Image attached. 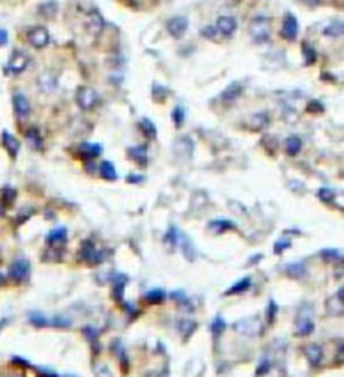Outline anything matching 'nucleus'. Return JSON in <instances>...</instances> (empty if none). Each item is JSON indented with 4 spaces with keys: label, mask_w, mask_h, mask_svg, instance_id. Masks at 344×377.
Returning a JSON list of instances; mask_svg holds the SVG:
<instances>
[{
    "label": "nucleus",
    "mask_w": 344,
    "mask_h": 377,
    "mask_svg": "<svg viewBox=\"0 0 344 377\" xmlns=\"http://www.w3.org/2000/svg\"><path fill=\"white\" fill-rule=\"evenodd\" d=\"M30 321L35 326H46L47 324H49L46 318H45L42 314H39V313H34V314H31Z\"/></svg>",
    "instance_id": "nucleus-38"
},
{
    "label": "nucleus",
    "mask_w": 344,
    "mask_h": 377,
    "mask_svg": "<svg viewBox=\"0 0 344 377\" xmlns=\"http://www.w3.org/2000/svg\"><path fill=\"white\" fill-rule=\"evenodd\" d=\"M172 119H174L176 128H180L182 124L185 122V110L180 106H176L174 112H172Z\"/></svg>",
    "instance_id": "nucleus-34"
},
{
    "label": "nucleus",
    "mask_w": 344,
    "mask_h": 377,
    "mask_svg": "<svg viewBox=\"0 0 344 377\" xmlns=\"http://www.w3.org/2000/svg\"><path fill=\"white\" fill-rule=\"evenodd\" d=\"M182 238H183V242H182V250H183L185 257L188 259L190 262L195 260V258H196L195 248H194V244H192V242H191L190 238H188V236H185V235H183Z\"/></svg>",
    "instance_id": "nucleus-25"
},
{
    "label": "nucleus",
    "mask_w": 344,
    "mask_h": 377,
    "mask_svg": "<svg viewBox=\"0 0 344 377\" xmlns=\"http://www.w3.org/2000/svg\"><path fill=\"white\" fill-rule=\"evenodd\" d=\"M8 41V32L5 30H0V46H4Z\"/></svg>",
    "instance_id": "nucleus-45"
},
{
    "label": "nucleus",
    "mask_w": 344,
    "mask_h": 377,
    "mask_svg": "<svg viewBox=\"0 0 344 377\" xmlns=\"http://www.w3.org/2000/svg\"><path fill=\"white\" fill-rule=\"evenodd\" d=\"M103 148L100 144H90V142H83L79 145V153L85 159H94L101 155Z\"/></svg>",
    "instance_id": "nucleus-18"
},
{
    "label": "nucleus",
    "mask_w": 344,
    "mask_h": 377,
    "mask_svg": "<svg viewBox=\"0 0 344 377\" xmlns=\"http://www.w3.org/2000/svg\"><path fill=\"white\" fill-rule=\"evenodd\" d=\"M192 150H194V144H192L190 137H180L175 141L174 152L176 156L190 159L191 155H192Z\"/></svg>",
    "instance_id": "nucleus-10"
},
{
    "label": "nucleus",
    "mask_w": 344,
    "mask_h": 377,
    "mask_svg": "<svg viewBox=\"0 0 344 377\" xmlns=\"http://www.w3.org/2000/svg\"><path fill=\"white\" fill-rule=\"evenodd\" d=\"M188 28V21L185 16H175L167 23V30L175 39H180L182 36H185Z\"/></svg>",
    "instance_id": "nucleus-6"
},
{
    "label": "nucleus",
    "mask_w": 344,
    "mask_h": 377,
    "mask_svg": "<svg viewBox=\"0 0 344 377\" xmlns=\"http://www.w3.org/2000/svg\"><path fill=\"white\" fill-rule=\"evenodd\" d=\"M237 30V22L231 16H221L216 22V31H219L223 36H230Z\"/></svg>",
    "instance_id": "nucleus-12"
},
{
    "label": "nucleus",
    "mask_w": 344,
    "mask_h": 377,
    "mask_svg": "<svg viewBox=\"0 0 344 377\" xmlns=\"http://www.w3.org/2000/svg\"><path fill=\"white\" fill-rule=\"evenodd\" d=\"M321 257H324L325 259H331V260H334V259H339L340 258V254L338 250H324L323 253H321Z\"/></svg>",
    "instance_id": "nucleus-41"
},
{
    "label": "nucleus",
    "mask_w": 344,
    "mask_h": 377,
    "mask_svg": "<svg viewBox=\"0 0 344 377\" xmlns=\"http://www.w3.org/2000/svg\"><path fill=\"white\" fill-rule=\"evenodd\" d=\"M288 247H291V242L289 240H278L274 244V253H283L284 250Z\"/></svg>",
    "instance_id": "nucleus-43"
},
{
    "label": "nucleus",
    "mask_w": 344,
    "mask_h": 377,
    "mask_svg": "<svg viewBox=\"0 0 344 377\" xmlns=\"http://www.w3.org/2000/svg\"><path fill=\"white\" fill-rule=\"evenodd\" d=\"M180 329H182V333L188 330V334H191L192 331L195 330V324L192 321H183V322H180Z\"/></svg>",
    "instance_id": "nucleus-40"
},
{
    "label": "nucleus",
    "mask_w": 344,
    "mask_h": 377,
    "mask_svg": "<svg viewBox=\"0 0 344 377\" xmlns=\"http://www.w3.org/2000/svg\"><path fill=\"white\" fill-rule=\"evenodd\" d=\"M303 54L304 57H305V61H307V65H311V63L315 62V59H316V52H315L314 47L309 46L307 43H304Z\"/></svg>",
    "instance_id": "nucleus-33"
},
{
    "label": "nucleus",
    "mask_w": 344,
    "mask_h": 377,
    "mask_svg": "<svg viewBox=\"0 0 344 377\" xmlns=\"http://www.w3.org/2000/svg\"><path fill=\"white\" fill-rule=\"evenodd\" d=\"M27 41L35 48H43L50 42V34L45 27H32L30 31L27 32Z\"/></svg>",
    "instance_id": "nucleus-4"
},
{
    "label": "nucleus",
    "mask_w": 344,
    "mask_h": 377,
    "mask_svg": "<svg viewBox=\"0 0 344 377\" xmlns=\"http://www.w3.org/2000/svg\"><path fill=\"white\" fill-rule=\"evenodd\" d=\"M3 144H4V148L8 152V155L15 159L18 153H19V149H21V142L19 140L14 137V136L8 133V132H3Z\"/></svg>",
    "instance_id": "nucleus-14"
},
{
    "label": "nucleus",
    "mask_w": 344,
    "mask_h": 377,
    "mask_svg": "<svg viewBox=\"0 0 344 377\" xmlns=\"http://www.w3.org/2000/svg\"><path fill=\"white\" fill-rule=\"evenodd\" d=\"M90 21H92V31L94 34H98V32H101L104 27V21L101 16L98 15L97 12H92V15H90Z\"/></svg>",
    "instance_id": "nucleus-32"
},
{
    "label": "nucleus",
    "mask_w": 344,
    "mask_h": 377,
    "mask_svg": "<svg viewBox=\"0 0 344 377\" xmlns=\"http://www.w3.org/2000/svg\"><path fill=\"white\" fill-rule=\"evenodd\" d=\"M305 354L308 357V360L315 365H318L320 360H321V348L316 344H312V345H308L305 348Z\"/></svg>",
    "instance_id": "nucleus-23"
},
{
    "label": "nucleus",
    "mask_w": 344,
    "mask_h": 377,
    "mask_svg": "<svg viewBox=\"0 0 344 377\" xmlns=\"http://www.w3.org/2000/svg\"><path fill=\"white\" fill-rule=\"evenodd\" d=\"M318 196L321 202L332 203L335 200L336 193H335V191H332L331 188H320L318 192Z\"/></svg>",
    "instance_id": "nucleus-30"
},
{
    "label": "nucleus",
    "mask_w": 344,
    "mask_h": 377,
    "mask_svg": "<svg viewBox=\"0 0 344 377\" xmlns=\"http://www.w3.org/2000/svg\"><path fill=\"white\" fill-rule=\"evenodd\" d=\"M314 321L311 320V317L308 315H301L297 318V324H296V333L298 336H308L314 331Z\"/></svg>",
    "instance_id": "nucleus-16"
},
{
    "label": "nucleus",
    "mask_w": 344,
    "mask_h": 377,
    "mask_svg": "<svg viewBox=\"0 0 344 377\" xmlns=\"http://www.w3.org/2000/svg\"><path fill=\"white\" fill-rule=\"evenodd\" d=\"M324 34H327L329 36H339L343 34V24L340 22H334L332 24H329L325 30Z\"/></svg>",
    "instance_id": "nucleus-31"
},
{
    "label": "nucleus",
    "mask_w": 344,
    "mask_h": 377,
    "mask_svg": "<svg viewBox=\"0 0 344 377\" xmlns=\"http://www.w3.org/2000/svg\"><path fill=\"white\" fill-rule=\"evenodd\" d=\"M30 274V263L25 259H18L10 267V277L16 282H23Z\"/></svg>",
    "instance_id": "nucleus-7"
},
{
    "label": "nucleus",
    "mask_w": 344,
    "mask_h": 377,
    "mask_svg": "<svg viewBox=\"0 0 344 377\" xmlns=\"http://www.w3.org/2000/svg\"><path fill=\"white\" fill-rule=\"evenodd\" d=\"M27 140L30 141V144L32 148H35V149H41L42 145H43V140H42V136L39 133V130L36 129V128H30V129L27 130L26 133Z\"/></svg>",
    "instance_id": "nucleus-24"
},
{
    "label": "nucleus",
    "mask_w": 344,
    "mask_h": 377,
    "mask_svg": "<svg viewBox=\"0 0 344 377\" xmlns=\"http://www.w3.org/2000/svg\"><path fill=\"white\" fill-rule=\"evenodd\" d=\"M304 3H307L308 5H316L320 0H303Z\"/></svg>",
    "instance_id": "nucleus-46"
},
{
    "label": "nucleus",
    "mask_w": 344,
    "mask_h": 377,
    "mask_svg": "<svg viewBox=\"0 0 344 377\" xmlns=\"http://www.w3.org/2000/svg\"><path fill=\"white\" fill-rule=\"evenodd\" d=\"M1 281H3V277H1V274H0V283H1Z\"/></svg>",
    "instance_id": "nucleus-47"
},
{
    "label": "nucleus",
    "mask_w": 344,
    "mask_h": 377,
    "mask_svg": "<svg viewBox=\"0 0 344 377\" xmlns=\"http://www.w3.org/2000/svg\"><path fill=\"white\" fill-rule=\"evenodd\" d=\"M236 224L231 220H226V219H218V220H212L209 224V230H211L212 233L215 234H223L229 231V230H234Z\"/></svg>",
    "instance_id": "nucleus-19"
},
{
    "label": "nucleus",
    "mask_w": 344,
    "mask_h": 377,
    "mask_svg": "<svg viewBox=\"0 0 344 377\" xmlns=\"http://www.w3.org/2000/svg\"><path fill=\"white\" fill-rule=\"evenodd\" d=\"M128 155L140 166H147L148 164V149L145 145H137V146L129 148Z\"/></svg>",
    "instance_id": "nucleus-11"
},
{
    "label": "nucleus",
    "mask_w": 344,
    "mask_h": 377,
    "mask_svg": "<svg viewBox=\"0 0 344 377\" xmlns=\"http://www.w3.org/2000/svg\"><path fill=\"white\" fill-rule=\"evenodd\" d=\"M100 175L103 179L109 181H114L117 179V172H116V168L110 163V161H103L101 165H100Z\"/></svg>",
    "instance_id": "nucleus-21"
},
{
    "label": "nucleus",
    "mask_w": 344,
    "mask_h": 377,
    "mask_svg": "<svg viewBox=\"0 0 344 377\" xmlns=\"http://www.w3.org/2000/svg\"><path fill=\"white\" fill-rule=\"evenodd\" d=\"M140 129L144 133V136L148 137V139H155L158 135V130L155 128L154 122L148 118H143L140 121Z\"/></svg>",
    "instance_id": "nucleus-26"
},
{
    "label": "nucleus",
    "mask_w": 344,
    "mask_h": 377,
    "mask_svg": "<svg viewBox=\"0 0 344 377\" xmlns=\"http://www.w3.org/2000/svg\"><path fill=\"white\" fill-rule=\"evenodd\" d=\"M308 112H312V113H321L324 110L323 105L318 102V101H311L308 103V108H307Z\"/></svg>",
    "instance_id": "nucleus-39"
},
{
    "label": "nucleus",
    "mask_w": 344,
    "mask_h": 377,
    "mask_svg": "<svg viewBox=\"0 0 344 377\" xmlns=\"http://www.w3.org/2000/svg\"><path fill=\"white\" fill-rule=\"evenodd\" d=\"M277 310L278 307L276 306V304L274 302H270V306L267 307V321L269 322H273L274 321V317H276V313H277Z\"/></svg>",
    "instance_id": "nucleus-42"
},
{
    "label": "nucleus",
    "mask_w": 344,
    "mask_h": 377,
    "mask_svg": "<svg viewBox=\"0 0 344 377\" xmlns=\"http://www.w3.org/2000/svg\"><path fill=\"white\" fill-rule=\"evenodd\" d=\"M301 146H303V142H301V139L297 136H291L285 141V150H287L288 156L297 155L298 152L301 150Z\"/></svg>",
    "instance_id": "nucleus-22"
},
{
    "label": "nucleus",
    "mask_w": 344,
    "mask_h": 377,
    "mask_svg": "<svg viewBox=\"0 0 344 377\" xmlns=\"http://www.w3.org/2000/svg\"><path fill=\"white\" fill-rule=\"evenodd\" d=\"M79 255L81 258L87 262V263L97 264L100 262H103L104 255L101 254V251H98L96 246L93 244L90 240H85L81 246V250H79Z\"/></svg>",
    "instance_id": "nucleus-5"
},
{
    "label": "nucleus",
    "mask_w": 344,
    "mask_h": 377,
    "mask_svg": "<svg viewBox=\"0 0 344 377\" xmlns=\"http://www.w3.org/2000/svg\"><path fill=\"white\" fill-rule=\"evenodd\" d=\"M250 282H252V279H250V278L241 279V281H239L238 283L233 284L230 290H227L226 294L227 295H230V294H239V293H242V291H245V290H247V289H249V287H250Z\"/></svg>",
    "instance_id": "nucleus-27"
},
{
    "label": "nucleus",
    "mask_w": 344,
    "mask_h": 377,
    "mask_svg": "<svg viewBox=\"0 0 344 377\" xmlns=\"http://www.w3.org/2000/svg\"><path fill=\"white\" fill-rule=\"evenodd\" d=\"M236 330L241 331L243 334H249V336H253V334H258L260 330H261V322L256 318H249V320H242L239 321L238 324L234 325Z\"/></svg>",
    "instance_id": "nucleus-9"
},
{
    "label": "nucleus",
    "mask_w": 344,
    "mask_h": 377,
    "mask_svg": "<svg viewBox=\"0 0 344 377\" xmlns=\"http://www.w3.org/2000/svg\"><path fill=\"white\" fill-rule=\"evenodd\" d=\"M298 32V23L297 19L294 18V15L292 14H287L285 15V19H284L283 23V36L288 41H293V39H296V36H297Z\"/></svg>",
    "instance_id": "nucleus-8"
},
{
    "label": "nucleus",
    "mask_w": 344,
    "mask_h": 377,
    "mask_svg": "<svg viewBox=\"0 0 344 377\" xmlns=\"http://www.w3.org/2000/svg\"><path fill=\"white\" fill-rule=\"evenodd\" d=\"M28 62H30V59L26 52L21 51V50H14L8 59L7 70L12 74H21L26 70Z\"/></svg>",
    "instance_id": "nucleus-3"
},
{
    "label": "nucleus",
    "mask_w": 344,
    "mask_h": 377,
    "mask_svg": "<svg viewBox=\"0 0 344 377\" xmlns=\"http://www.w3.org/2000/svg\"><path fill=\"white\" fill-rule=\"evenodd\" d=\"M269 122H270V118L267 117L266 113H256L253 114L250 118V126L253 130L265 129Z\"/></svg>",
    "instance_id": "nucleus-20"
},
{
    "label": "nucleus",
    "mask_w": 344,
    "mask_h": 377,
    "mask_svg": "<svg viewBox=\"0 0 344 377\" xmlns=\"http://www.w3.org/2000/svg\"><path fill=\"white\" fill-rule=\"evenodd\" d=\"M212 331L215 333V334H221L222 331L226 329V324H225V321L222 320L221 317H216L214 322H212Z\"/></svg>",
    "instance_id": "nucleus-36"
},
{
    "label": "nucleus",
    "mask_w": 344,
    "mask_h": 377,
    "mask_svg": "<svg viewBox=\"0 0 344 377\" xmlns=\"http://www.w3.org/2000/svg\"><path fill=\"white\" fill-rule=\"evenodd\" d=\"M16 191L14 188H5L3 191V199H4L5 204H12V202L15 200Z\"/></svg>",
    "instance_id": "nucleus-37"
},
{
    "label": "nucleus",
    "mask_w": 344,
    "mask_h": 377,
    "mask_svg": "<svg viewBox=\"0 0 344 377\" xmlns=\"http://www.w3.org/2000/svg\"><path fill=\"white\" fill-rule=\"evenodd\" d=\"M178 240H179V235H178L176 228L172 226V227H170V230H168V233L165 234V236H164L165 246H168V247H171L172 250H174V247L176 246Z\"/></svg>",
    "instance_id": "nucleus-29"
},
{
    "label": "nucleus",
    "mask_w": 344,
    "mask_h": 377,
    "mask_svg": "<svg viewBox=\"0 0 344 377\" xmlns=\"http://www.w3.org/2000/svg\"><path fill=\"white\" fill-rule=\"evenodd\" d=\"M242 92H243V86H242L241 83L233 82L225 89V92L222 93L221 97L225 102H234L237 98L241 97Z\"/></svg>",
    "instance_id": "nucleus-15"
},
{
    "label": "nucleus",
    "mask_w": 344,
    "mask_h": 377,
    "mask_svg": "<svg viewBox=\"0 0 344 377\" xmlns=\"http://www.w3.org/2000/svg\"><path fill=\"white\" fill-rule=\"evenodd\" d=\"M47 243H50L53 246H62V244H65L67 240V233H66V228H55V230H53L52 233H49L47 235Z\"/></svg>",
    "instance_id": "nucleus-17"
},
{
    "label": "nucleus",
    "mask_w": 344,
    "mask_h": 377,
    "mask_svg": "<svg viewBox=\"0 0 344 377\" xmlns=\"http://www.w3.org/2000/svg\"><path fill=\"white\" fill-rule=\"evenodd\" d=\"M76 101L82 110H92L98 102V93L89 86H81L76 93Z\"/></svg>",
    "instance_id": "nucleus-2"
},
{
    "label": "nucleus",
    "mask_w": 344,
    "mask_h": 377,
    "mask_svg": "<svg viewBox=\"0 0 344 377\" xmlns=\"http://www.w3.org/2000/svg\"><path fill=\"white\" fill-rule=\"evenodd\" d=\"M202 35L207 36V38H214V36L216 35V28L215 27H211V26L206 27L205 30L202 31Z\"/></svg>",
    "instance_id": "nucleus-44"
},
{
    "label": "nucleus",
    "mask_w": 344,
    "mask_h": 377,
    "mask_svg": "<svg viewBox=\"0 0 344 377\" xmlns=\"http://www.w3.org/2000/svg\"><path fill=\"white\" fill-rule=\"evenodd\" d=\"M250 34L256 42H266L270 36V19L266 16H257L250 23Z\"/></svg>",
    "instance_id": "nucleus-1"
},
{
    "label": "nucleus",
    "mask_w": 344,
    "mask_h": 377,
    "mask_svg": "<svg viewBox=\"0 0 344 377\" xmlns=\"http://www.w3.org/2000/svg\"><path fill=\"white\" fill-rule=\"evenodd\" d=\"M14 108H15L18 117H21V118L28 117V114H30V102H28V99L23 94L16 93L14 95Z\"/></svg>",
    "instance_id": "nucleus-13"
},
{
    "label": "nucleus",
    "mask_w": 344,
    "mask_h": 377,
    "mask_svg": "<svg viewBox=\"0 0 344 377\" xmlns=\"http://www.w3.org/2000/svg\"><path fill=\"white\" fill-rule=\"evenodd\" d=\"M288 273L293 277H301L305 273V267L301 263H293L288 267Z\"/></svg>",
    "instance_id": "nucleus-35"
},
{
    "label": "nucleus",
    "mask_w": 344,
    "mask_h": 377,
    "mask_svg": "<svg viewBox=\"0 0 344 377\" xmlns=\"http://www.w3.org/2000/svg\"><path fill=\"white\" fill-rule=\"evenodd\" d=\"M164 297L165 294L163 290H151V291H148V293L145 294V301H147L148 304H160V302L164 301Z\"/></svg>",
    "instance_id": "nucleus-28"
}]
</instances>
